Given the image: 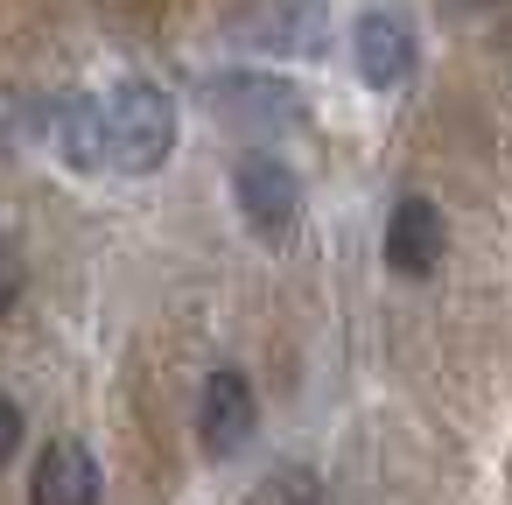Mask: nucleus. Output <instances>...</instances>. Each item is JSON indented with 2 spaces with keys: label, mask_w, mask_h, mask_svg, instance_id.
I'll return each mask as SVG.
<instances>
[{
  "label": "nucleus",
  "mask_w": 512,
  "mask_h": 505,
  "mask_svg": "<svg viewBox=\"0 0 512 505\" xmlns=\"http://www.w3.org/2000/svg\"><path fill=\"white\" fill-rule=\"evenodd\" d=\"M449 253V225L428 197H400L393 218H386V267L407 274V281H428Z\"/></svg>",
  "instance_id": "nucleus-4"
},
{
  "label": "nucleus",
  "mask_w": 512,
  "mask_h": 505,
  "mask_svg": "<svg viewBox=\"0 0 512 505\" xmlns=\"http://www.w3.org/2000/svg\"><path fill=\"white\" fill-rule=\"evenodd\" d=\"M253 428H260V400H253L246 372H211L204 400H197V442L211 456H232V449L253 442Z\"/></svg>",
  "instance_id": "nucleus-5"
},
{
  "label": "nucleus",
  "mask_w": 512,
  "mask_h": 505,
  "mask_svg": "<svg viewBox=\"0 0 512 505\" xmlns=\"http://www.w3.org/2000/svg\"><path fill=\"white\" fill-rule=\"evenodd\" d=\"M463 8H498V0H463Z\"/></svg>",
  "instance_id": "nucleus-13"
},
{
  "label": "nucleus",
  "mask_w": 512,
  "mask_h": 505,
  "mask_svg": "<svg viewBox=\"0 0 512 505\" xmlns=\"http://www.w3.org/2000/svg\"><path fill=\"white\" fill-rule=\"evenodd\" d=\"M253 505H323V491H316V477L309 470H281V477H267L260 484V498Z\"/></svg>",
  "instance_id": "nucleus-10"
},
{
  "label": "nucleus",
  "mask_w": 512,
  "mask_h": 505,
  "mask_svg": "<svg viewBox=\"0 0 512 505\" xmlns=\"http://www.w3.org/2000/svg\"><path fill=\"white\" fill-rule=\"evenodd\" d=\"M246 50H295V57H316L323 50V15L309 8V0H267V8H253L239 22Z\"/></svg>",
  "instance_id": "nucleus-8"
},
{
  "label": "nucleus",
  "mask_w": 512,
  "mask_h": 505,
  "mask_svg": "<svg viewBox=\"0 0 512 505\" xmlns=\"http://www.w3.org/2000/svg\"><path fill=\"white\" fill-rule=\"evenodd\" d=\"M36 505H99V463L85 442H50L36 463Z\"/></svg>",
  "instance_id": "nucleus-9"
},
{
  "label": "nucleus",
  "mask_w": 512,
  "mask_h": 505,
  "mask_svg": "<svg viewBox=\"0 0 512 505\" xmlns=\"http://www.w3.org/2000/svg\"><path fill=\"white\" fill-rule=\"evenodd\" d=\"M43 141L71 162V169H106V99L92 92H57L43 106Z\"/></svg>",
  "instance_id": "nucleus-7"
},
{
  "label": "nucleus",
  "mask_w": 512,
  "mask_h": 505,
  "mask_svg": "<svg viewBox=\"0 0 512 505\" xmlns=\"http://www.w3.org/2000/svg\"><path fill=\"white\" fill-rule=\"evenodd\" d=\"M351 57H358V78H365L372 92H400V85L414 78V64H421L414 22L393 15V8L358 15V29H351Z\"/></svg>",
  "instance_id": "nucleus-3"
},
{
  "label": "nucleus",
  "mask_w": 512,
  "mask_h": 505,
  "mask_svg": "<svg viewBox=\"0 0 512 505\" xmlns=\"http://www.w3.org/2000/svg\"><path fill=\"white\" fill-rule=\"evenodd\" d=\"M176 155V99L148 78H127L106 92V169L155 176Z\"/></svg>",
  "instance_id": "nucleus-1"
},
{
  "label": "nucleus",
  "mask_w": 512,
  "mask_h": 505,
  "mask_svg": "<svg viewBox=\"0 0 512 505\" xmlns=\"http://www.w3.org/2000/svg\"><path fill=\"white\" fill-rule=\"evenodd\" d=\"M211 106L239 127H295L302 120V92L288 78H267V71H232V78H211Z\"/></svg>",
  "instance_id": "nucleus-6"
},
{
  "label": "nucleus",
  "mask_w": 512,
  "mask_h": 505,
  "mask_svg": "<svg viewBox=\"0 0 512 505\" xmlns=\"http://www.w3.org/2000/svg\"><path fill=\"white\" fill-rule=\"evenodd\" d=\"M15 449H22V407H15L8 393H0V463H8Z\"/></svg>",
  "instance_id": "nucleus-11"
},
{
  "label": "nucleus",
  "mask_w": 512,
  "mask_h": 505,
  "mask_svg": "<svg viewBox=\"0 0 512 505\" xmlns=\"http://www.w3.org/2000/svg\"><path fill=\"white\" fill-rule=\"evenodd\" d=\"M15 295H22V260L15 246H0V309H15Z\"/></svg>",
  "instance_id": "nucleus-12"
},
{
  "label": "nucleus",
  "mask_w": 512,
  "mask_h": 505,
  "mask_svg": "<svg viewBox=\"0 0 512 505\" xmlns=\"http://www.w3.org/2000/svg\"><path fill=\"white\" fill-rule=\"evenodd\" d=\"M232 197H239L246 225H253L267 246L288 239L295 218H302V183H295V169H288L281 155H246V162L232 169Z\"/></svg>",
  "instance_id": "nucleus-2"
}]
</instances>
